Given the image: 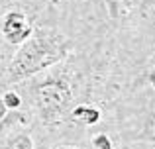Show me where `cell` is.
Masks as SVG:
<instances>
[{"label": "cell", "mask_w": 155, "mask_h": 149, "mask_svg": "<svg viewBox=\"0 0 155 149\" xmlns=\"http://www.w3.org/2000/svg\"><path fill=\"white\" fill-rule=\"evenodd\" d=\"M71 53V39L53 28H35L20 45L6 71L8 83H20L63 61Z\"/></svg>", "instance_id": "obj_1"}, {"label": "cell", "mask_w": 155, "mask_h": 149, "mask_svg": "<svg viewBox=\"0 0 155 149\" xmlns=\"http://www.w3.org/2000/svg\"><path fill=\"white\" fill-rule=\"evenodd\" d=\"M73 104V88L63 76H49L34 88V108L45 126H55Z\"/></svg>", "instance_id": "obj_2"}, {"label": "cell", "mask_w": 155, "mask_h": 149, "mask_svg": "<svg viewBox=\"0 0 155 149\" xmlns=\"http://www.w3.org/2000/svg\"><path fill=\"white\" fill-rule=\"evenodd\" d=\"M34 31V26L24 12H6L2 20V35L10 45H22Z\"/></svg>", "instance_id": "obj_3"}, {"label": "cell", "mask_w": 155, "mask_h": 149, "mask_svg": "<svg viewBox=\"0 0 155 149\" xmlns=\"http://www.w3.org/2000/svg\"><path fill=\"white\" fill-rule=\"evenodd\" d=\"M71 118L77 120L81 124H87V126H94L100 122V110L94 106H87V104H79L71 110Z\"/></svg>", "instance_id": "obj_4"}, {"label": "cell", "mask_w": 155, "mask_h": 149, "mask_svg": "<svg viewBox=\"0 0 155 149\" xmlns=\"http://www.w3.org/2000/svg\"><path fill=\"white\" fill-rule=\"evenodd\" d=\"M6 149H34V139L28 134H20L8 141Z\"/></svg>", "instance_id": "obj_5"}, {"label": "cell", "mask_w": 155, "mask_h": 149, "mask_svg": "<svg viewBox=\"0 0 155 149\" xmlns=\"http://www.w3.org/2000/svg\"><path fill=\"white\" fill-rule=\"evenodd\" d=\"M2 102H4V106H6L8 110H18V108L22 106V98H20V94H18V92H14V90L4 92Z\"/></svg>", "instance_id": "obj_6"}, {"label": "cell", "mask_w": 155, "mask_h": 149, "mask_svg": "<svg viewBox=\"0 0 155 149\" xmlns=\"http://www.w3.org/2000/svg\"><path fill=\"white\" fill-rule=\"evenodd\" d=\"M92 149H112V141L106 134H96L92 138Z\"/></svg>", "instance_id": "obj_7"}, {"label": "cell", "mask_w": 155, "mask_h": 149, "mask_svg": "<svg viewBox=\"0 0 155 149\" xmlns=\"http://www.w3.org/2000/svg\"><path fill=\"white\" fill-rule=\"evenodd\" d=\"M6 112H8V108L4 106V102H2V96H0V120H4V116H6Z\"/></svg>", "instance_id": "obj_8"}, {"label": "cell", "mask_w": 155, "mask_h": 149, "mask_svg": "<svg viewBox=\"0 0 155 149\" xmlns=\"http://www.w3.org/2000/svg\"><path fill=\"white\" fill-rule=\"evenodd\" d=\"M149 83H151V86H153V90H155V69L149 71Z\"/></svg>", "instance_id": "obj_9"}, {"label": "cell", "mask_w": 155, "mask_h": 149, "mask_svg": "<svg viewBox=\"0 0 155 149\" xmlns=\"http://www.w3.org/2000/svg\"><path fill=\"white\" fill-rule=\"evenodd\" d=\"M57 149H79V147H73V145H61V147H57Z\"/></svg>", "instance_id": "obj_10"}, {"label": "cell", "mask_w": 155, "mask_h": 149, "mask_svg": "<svg viewBox=\"0 0 155 149\" xmlns=\"http://www.w3.org/2000/svg\"><path fill=\"white\" fill-rule=\"evenodd\" d=\"M51 149H57V147H51Z\"/></svg>", "instance_id": "obj_11"}]
</instances>
